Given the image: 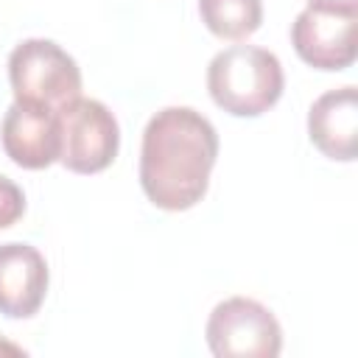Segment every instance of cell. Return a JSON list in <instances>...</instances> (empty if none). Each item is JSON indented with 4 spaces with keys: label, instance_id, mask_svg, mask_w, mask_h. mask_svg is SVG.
<instances>
[{
    "label": "cell",
    "instance_id": "obj_12",
    "mask_svg": "<svg viewBox=\"0 0 358 358\" xmlns=\"http://www.w3.org/2000/svg\"><path fill=\"white\" fill-rule=\"evenodd\" d=\"M308 8L333 11V14H352V17H358V0H308Z\"/></svg>",
    "mask_w": 358,
    "mask_h": 358
},
{
    "label": "cell",
    "instance_id": "obj_2",
    "mask_svg": "<svg viewBox=\"0 0 358 358\" xmlns=\"http://www.w3.org/2000/svg\"><path fill=\"white\" fill-rule=\"evenodd\" d=\"M285 90L280 59L257 45H232L213 56L207 67V92L235 117L268 112Z\"/></svg>",
    "mask_w": 358,
    "mask_h": 358
},
{
    "label": "cell",
    "instance_id": "obj_6",
    "mask_svg": "<svg viewBox=\"0 0 358 358\" xmlns=\"http://www.w3.org/2000/svg\"><path fill=\"white\" fill-rule=\"evenodd\" d=\"M352 14H333L319 8H305L291 22V45L296 56L327 73L347 70L358 56V39H355V22Z\"/></svg>",
    "mask_w": 358,
    "mask_h": 358
},
{
    "label": "cell",
    "instance_id": "obj_13",
    "mask_svg": "<svg viewBox=\"0 0 358 358\" xmlns=\"http://www.w3.org/2000/svg\"><path fill=\"white\" fill-rule=\"evenodd\" d=\"M3 352H11V355H22V347H17V344H11V341H3L0 338V355Z\"/></svg>",
    "mask_w": 358,
    "mask_h": 358
},
{
    "label": "cell",
    "instance_id": "obj_5",
    "mask_svg": "<svg viewBox=\"0 0 358 358\" xmlns=\"http://www.w3.org/2000/svg\"><path fill=\"white\" fill-rule=\"evenodd\" d=\"M204 336L215 358H277L282 350L277 316L249 296L218 302L207 319Z\"/></svg>",
    "mask_w": 358,
    "mask_h": 358
},
{
    "label": "cell",
    "instance_id": "obj_7",
    "mask_svg": "<svg viewBox=\"0 0 358 358\" xmlns=\"http://www.w3.org/2000/svg\"><path fill=\"white\" fill-rule=\"evenodd\" d=\"M0 143L6 157L25 171H42L59 162L62 137L56 112L14 101L0 123Z\"/></svg>",
    "mask_w": 358,
    "mask_h": 358
},
{
    "label": "cell",
    "instance_id": "obj_3",
    "mask_svg": "<svg viewBox=\"0 0 358 358\" xmlns=\"http://www.w3.org/2000/svg\"><path fill=\"white\" fill-rule=\"evenodd\" d=\"M8 81L14 101L53 112L81 95L76 59L50 39H22L8 56Z\"/></svg>",
    "mask_w": 358,
    "mask_h": 358
},
{
    "label": "cell",
    "instance_id": "obj_1",
    "mask_svg": "<svg viewBox=\"0 0 358 358\" xmlns=\"http://www.w3.org/2000/svg\"><path fill=\"white\" fill-rule=\"evenodd\" d=\"M215 159V126L190 106H165L143 131L140 187L159 210H190L204 199Z\"/></svg>",
    "mask_w": 358,
    "mask_h": 358
},
{
    "label": "cell",
    "instance_id": "obj_4",
    "mask_svg": "<svg viewBox=\"0 0 358 358\" xmlns=\"http://www.w3.org/2000/svg\"><path fill=\"white\" fill-rule=\"evenodd\" d=\"M62 151L59 162L73 173L106 171L120 148V129L106 103L78 95L76 101L56 109Z\"/></svg>",
    "mask_w": 358,
    "mask_h": 358
},
{
    "label": "cell",
    "instance_id": "obj_11",
    "mask_svg": "<svg viewBox=\"0 0 358 358\" xmlns=\"http://www.w3.org/2000/svg\"><path fill=\"white\" fill-rule=\"evenodd\" d=\"M25 215V193L17 182L0 173V229L14 227Z\"/></svg>",
    "mask_w": 358,
    "mask_h": 358
},
{
    "label": "cell",
    "instance_id": "obj_9",
    "mask_svg": "<svg viewBox=\"0 0 358 358\" xmlns=\"http://www.w3.org/2000/svg\"><path fill=\"white\" fill-rule=\"evenodd\" d=\"M308 137L327 159L352 162L358 157V90L352 84L327 90L310 103Z\"/></svg>",
    "mask_w": 358,
    "mask_h": 358
},
{
    "label": "cell",
    "instance_id": "obj_10",
    "mask_svg": "<svg viewBox=\"0 0 358 358\" xmlns=\"http://www.w3.org/2000/svg\"><path fill=\"white\" fill-rule=\"evenodd\" d=\"M199 17L218 39H249L263 22L260 0H199Z\"/></svg>",
    "mask_w": 358,
    "mask_h": 358
},
{
    "label": "cell",
    "instance_id": "obj_8",
    "mask_svg": "<svg viewBox=\"0 0 358 358\" xmlns=\"http://www.w3.org/2000/svg\"><path fill=\"white\" fill-rule=\"evenodd\" d=\"M48 263L28 243H0V313L8 319H31L48 294Z\"/></svg>",
    "mask_w": 358,
    "mask_h": 358
}]
</instances>
